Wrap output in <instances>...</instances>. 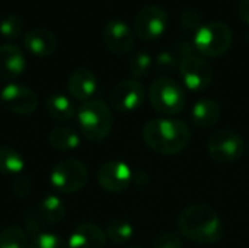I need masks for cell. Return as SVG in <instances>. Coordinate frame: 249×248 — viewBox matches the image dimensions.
<instances>
[{"label": "cell", "mask_w": 249, "mask_h": 248, "mask_svg": "<svg viewBox=\"0 0 249 248\" xmlns=\"http://www.w3.org/2000/svg\"><path fill=\"white\" fill-rule=\"evenodd\" d=\"M147 148L159 155H178L191 142L190 126L178 118H153L149 120L142 132Z\"/></svg>", "instance_id": "cell-1"}, {"label": "cell", "mask_w": 249, "mask_h": 248, "mask_svg": "<svg viewBox=\"0 0 249 248\" xmlns=\"http://www.w3.org/2000/svg\"><path fill=\"white\" fill-rule=\"evenodd\" d=\"M177 225L185 238L197 244L212 246L223 237V224L217 212L203 203L185 208L178 215Z\"/></svg>", "instance_id": "cell-2"}, {"label": "cell", "mask_w": 249, "mask_h": 248, "mask_svg": "<svg viewBox=\"0 0 249 248\" xmlns=\"http://www.w3.org/2000/svg\"><path fill=\"white\" fill-rule=\"evenodd\" d=\"M111 108L102 99H89L77 110V124L82 134L90 142H101L112 130Z\"/></svg>", "instance_id": "cell-3"}, {"label": "cell", "mask_w": 249, "mask_h": 248, "mask_svg": "<svg viewBox=\"0 0 249 248\" xmlns=\"http://www.w3.org/2000/svg\"><path fill=\"white\" fill-rule=\"evenodd\" d=\"M149 101L158 113L177 115L187 107V92L179 82L171 77H159L150 85Z\"/></svg>", "instance_id": "cell-4"}, {"label": "cell", "mask_w": 249, "mask_h": 248, "mask_svg": "<svg viewBox=\"0 0 249 248\" xmlns=\"http://www.w3.org/2000/svg\"><path fill=\"white\" fill-rule=\"evenodd\" d=\"M197 53L204 57H220L229 51L233 44V32L223 22H209L201 25L193 39Z\"/></svg>", "instance_id": "cell-5"}, {"label": "cell", "mask_w": 249, "mask_h": 248, "mask_svg": "<svg viewBox=\"0 0 249 248\" xmlns=\"http://www.w3.org/2000/svg\"><path fill=\"white\" fill-rule=\"evenodd\" d=\"M88 168L77 159H64L54 165L50 181L53 187L64 194H71L82 190L88 183Z\"/></svg>", "instance_id": "cell-6"}, {"label": "cell", "mask_w": 249, "mask_h": 248, "mask_svg": "<svg viewBox=\"0 0 249 248\" xmlns=\"http://www.w3.org/2000/svg\"><path fill=\"white\" fill-rule=\"evenodd\" d=\"M207 152L216 162L231 164L245 153V140L233 130H219L209 137Z\"/></svg>", "instance_id": "cell-7"}, {"label": "cell", "mask_w": 249, "mask_h": 248, "mask_svg": "<svg viewBox=\"0 0 249 248\" xmlns=\"http://www.w3.org/2000/svg\"><path fill=\"white\" fill-rule=\"evenodd\" d=\"M179 76L187 89L193 92H203L212 85L214 72L209 61L197 54H193L181 58Z\"/></svg>", "instance_id": "cell-8"}, {"label": "cell", "mask_w": 249, "mask_h": 248, "mask_svg": "<svg viewBox=\"0 0 249 248\" xmlns=\"http://www.w3.org/2000/svg\"><path fill=\"white\" fill-rule=\"evenodd\" d=\"M169 23L168 12L156 4H147L139 10L134 19V31L143 41H153L160 38Z\"/></svg>", "instance_id": "cell-9"}, {"label": "cell", "mask_w": 249, "mask_h": 248, "mask_svg": "<svg viewBox=\"0 0 249 248\" xmlns=\"http://www.w3.org/2000/svg\"><path fill=\"white\" fill-rule=\"evenodd\" d=\"M144 98V86L137 79H125L114 86L109 95V102L120 113H131L143 105Z\"/></svg>", "instance_id": "cell-10"}, {"label": "cell", "mask_w": 249, "mask_h": 248, "mask_svg": "<svg viewBox=\"0 0 249 248\" xmlns=\"http://www.w3.org/2000/svg\"><path fill=\"white\" fill-rule=\"evenodd\" d=\"M96 180L105 191L121 193L134 181V174L125 162L108 161L98 170Z\"/></svg>", "instance_id": "cell-11"}, {"label": "cell", "mask_w": 249, "mask_h": 248, "mask_svg": "<svg viewBox=\"0 0 249 248\" xmlns=\"http://www.w3.org/2000/svg\"><path fill=\"white\" fill-rule=\"evenodd\" d=\"M1 104L18 115H31L38 108V96L28 86L9 83L0 92Z\"/></svg>", "instance_id": "cell-12"}, {"label": "cell", "mask_w": 249, "mask_h": 248, "mask_svg": "<svg viewBox=\"0 0 249 248\" xmlns=\"http://www.w3.org/2000/svg\"><path fill=\"white\" fill-rule=\"evenodd\" d=\"M102 37L107 48L115 54H127L134 47V35L131 28L125 22L118 19L107 22Z\"/></svg>", "instance_id": "cell-13"}, {"label": "cell", "mask_w": 249, "mask_h": 248, "mask_svg": "<svg viewBox=\"0 0 249 248\" xmlns=\"http://www.w3.org/2000/svg\"><path fill=\"white\" fill-rule=\"evenodd\" d=\"M25 56L15 44L0 45V79L12 80L20 76L25 70Z\"/></svg>", "instance_id": "cell-14"}, {"label": "cell", "mask_w": 249, "mask_h": 248, "mask_svg": "<svg viewBox=\"0 0 249 248\" xmlns=\"http://www.w3.org/2000/svg\"><path fill=\"white\" fill-rule=\"evenodd\" d=\"M67 89L70 95L79 101H89L95 95L98 89V80L92 70L89 69H77L74 70L69 80H67Z\"/></svg>", "instance_id": "cell-15"}, {"label": "cell", "mask_w": 249, "mask_h": 248, "mask_svg": "<svg viewBox=\"0 0 249 248\" xmlns=\"http://www.w3.org/2000/svg\"><path fill=\"white\" fill-rule=\"evenodd\" d=\"M107 235L95 224H80L70 235L69 248H105Z\"/></svg>", "instance_id": "cell-16"}, {"label": "cell", "mask_w": 249, "mask_h": 248, "mask_svg": "<svg viewBox=\"0 0 249 248\" xmlns=\"http://www.w3.org/2000/svg\"><path fill=\"white\" fill-rule=\"evenodd\" d=\"M25 48L36 57H48L57 48V39L54 34L45 28H36L28 31L23 37Z\"/></svg>", "instance_id": "cell-17"}, {"label": "cell", "mask_w": 249, "mask_h": 248, "mask_svg": "<svg viewBox=\"0 0 249 248\" xmlns=\"http://www.w3.org/2000/svg\"><path fill=\"white\" fill-rule=\"evenodd\" d=\"M222 114V108L217 101L212 98L198 99L191 108V123L198 129H210L213 127Z\"/></svg>", "instance_id": "cell-18"}, {"label": "cell", "mask_w": 249, "mask_h": 248, "mask_svg": "<svg viewBox=\"0 0 249 248\" xmlns=\"http://www.w3.org/2000/svg\"><path fill=\"white\" fill-rule=\"evenodd\" d=\"M38 213L44 222H47L48 225H55V224L61 222V219L64 218L66 205L58 196L50 194V196H45L44 199H41V202L38 205Z\"/></svg>", "instance_id": "cell-19"}, {"label": "cell", "mask_w": 249, "mask_h": 248, "mask_svg": "<svg viewBox=\"0 0 249 248\" xmlns=\"http://www.w3.org/2000/svg\"><path fill=\"white\" fill-rule=\"evenodd\" d=\"M48 142L55 151L69 152V151H74L79 148L80 137L74 130L69 127H55L51 130Z\"/></svg>", "instance_id": "cell-20"}, {"label": "cell", "mask_w": 249, "mask_h": 248, "mask_svg": "<svg viewBox=\"0 0 249 248\" xmlns=\"http://www.w3.org/2000/svg\"><path fill=\"white\" fill-rule=\"evenodd\" d=\"M48 114L58 121H67L74 117V107L71 101L63 94H54L47 99Z\"/></svg>", "instance_id": "cell-21"}, {"label": "cell", "mask_w": 249, "mask_h": 248, "mask_svg": "<svg viewBox=\"0 0 249 248\" xmlns=\"http://www.w3.org/2000/svg\"><path fill=\"white\" fill-rule=\"evenodd\" d=\"M25 168V161L19 152L9 146H0V174L18 177Z\"/></svg>", "instance_id": "cell-22"}, {"label": "cell", "mask_w": 249, "mask_h": 248, "mask_svg": "<svg viewBox=\"0 0 249 248\" xmlns=\"http://www.w3.org/2000/svg\"><path fill=\"white\" fill-rule=\"evenodd\" d=\"M105 235L114 244H124V243H127V241H130L133 238L134 228L125 219H115V221L108 224Z\"/></svg>", "instance_id": "cell-23"}, {"label": "cell", "mask_w": 249, "mask_h": 248, "mask_svg": "<svg viewBox=\"0 0 249 248\" xmlns=\"http://www.w3.org/2000/svg\"><path fill=\"white\" fill-rule=\"evenodd\" d=\"M0 248H28L26 235L22 228L10 225L0 232Z\"/></svg>", "instance_id": "cell-24"}, {"label": "cell", "mask_w": 249, "mask_h": 248, "mask_svg": "<svg viewBox=\"0 0 249 248\" xmlns=\"http://www.w3.org/2000/svg\"><path fill=\"white\" fill-rule=\"evenodd\" d=\"M152 67H153V58H152V56L147 51H139V53H136L131 57L130 63H128L130 73L133 75L134 79L146 77L150 73Z\"/></svg>", "instance_id": "cell-25"}, {"label": "cell", "mask_w": 249, "mask_h": 248, "mask_svg": "<svg viewBox=\"0 0 249 248\" xmlns=\"http://www.w3.org/2000/svg\"><path fill=\"white\" fill-rule=\"evenodd\" d=\"M23 31V20L18 15H9L0 20V34L4 38H18Z\"/></svg>", "instance_id": "cell-26"}, {"label": "cell", "mask_w": 249, "mask_h": 248, "mask_svg": "<svg viewBox=\"0 0 249 248\" xmlns=\"http://www.w3.org/2000/svg\"><path fill=\"white\" fill-rule=\"evenodd\" d=\"M28 248H69V246L55 234L39 232L32 238Z\"/></svg>", "instance_id": "cell-27"}, {"label": "cell", "mask_w": 249, "mask_h": 248, "mask_svg": "<svg viewBox=\"0 0 249 248\" xmlns=\"http://www.w3.org/2000/svg\"><path fill=\"white\" fill-rule=\"evenodd\" d=\"M155 63H156V69L160 73H171V72L179 70L181 58L172 51H160Z\"/></svg>", "instance_id": "cell-28"}, {"label": "cell", "mask_w": 249, "mask_h": 248, "mask_svg": "<svg viewBox=\"0 0 249 248\" xmlns=\"http://www.w3.org/2000/svg\"><path fill=\"white\" fill-rule=\"evenodd\" d=\"M179 25L185 31H194L197 32L201 26V16L193 10H185L179 16Z\"/></svg>", "instance_id": "cell-29"}, {"label": "cell", "mask_w": 249, "mask_h": 248, "mask_svg": "<svg viewBox=\"0 0 249 248\" xmlns=\"http://www.w3.org/2000/svg\"><path fill=\"white\" fill-rule=\"evenodd\" d=\"M182 240L179 235L174 234V232H168V234H162L159 235L155 243H153V248H182Z\"/></svg>", "instance_id": "cell-30"}, {"label": "cell", "mask_w": 249, "mask_h": 248, "mask_svg": "<svg viewBox=\"0 0 249 248\" xmlns=\"http://www.w3.org/2000/svg\"><path fill=\"white\" fill-rule=\"evenodd\" d=\"M12 191L19 196V197H25L29 194L31 191V181L26 177L18 175L13 181H12Z\"/></svg>", "instance_id": "cell-31"}, {"label": "cell", "mask_w": 249, "mask_h": 248, "mask_svg": "<svg viewBox=\"0 0 249 248\" xmlns=\"http://www.w3.org/2000/svg\"><path fill=\"white\" fill-rule=\"evenodd\" d=\"M238 15L244 23L249 25V0H241L238 4Z\"/></svg>", "instance_id": "cell-32"}, {"label": "cell", "mask_w": 249, "mask_h": 248, "mask_svg": "<svg viewBox=\"0 0 249 248\" xmlns=\"http://www.w3.org/2000/svg\"><path fill=\"white\" fill-rule=\"evenodd\" d=\"M130 248H140V247H130Z\"/></svg>", "instance_id": "cell-33"}]
</instances>
